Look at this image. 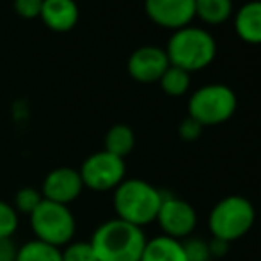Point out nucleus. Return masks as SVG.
I'll return each mask as SVG.
<instances>
[{
  "label": "nucleus",
  "mask_w": 261,
  "mask_h": 261,
  "mask_svg": "<svg viewBox=\"0 0 261 261\" xmlns=\"http://www.w3.org/2000/svg\"><path fill=\"white\" fill-rule=\"evenodd\" d=\"M146 242L142 227L121 219L107 220L91 238L98 261H141Z\"/></svg>",
  "instance_id": "f257e3e1"
},
{
  "label": "nucleus",
  "mask_w": 261,
  "mask_h": 261,
  "mask_svg": "<svg viewBox=\"0 0 261 261\" xmlns=\"http://www.w3.org/2000/svg\"><path fill=\"white\" fill-rule=\"evenodd\" d=\"M164 194L144 179H123L114 190L117 219L142 227L156 220Z\"/></svg>",
  "instance_id": "f03ea898"
},
{
  "label": "nucleus",
  "mask_w": 261,
  "mask_h": 261,
  "mask_svg": "<svg viewBox=\"0 0 261 261\" xmlns=\"http://www.w3.org/2000/svg\"><path fill=\"white\" fill-rule=\"evenodd\" d=\"M215 52L217 45L212 34L204 29L190 27V25L178 29L171 36L165 50L169 64L189 73L206 68L215 57Z\"/></svg>",
  "instance_id": "7ed1b4c3"
},
{
  "label": "nucleus",
  "mask_w": 261,
  "mask_h": 261,
  "mask_svg": "<svg viewBox=\"0 0 261 261\" xmlns=\"http://www.w3.org/2000/svg\"><path fill=\"white\" fill-rule=\"evenodd\" d=\"M256 220V210L247 197L227 196L212 208L208 226L213 238L229 244L245 237L252 229Z\"/></svg>",
  "instance_id": "20e7f679"
},
{
  "label": "nucleus",
  "mask_w": 261,
  "mask_h": 261,
  "mask_svg": "<svg viewBox=\"0 0 261 261\" xmlns=\"http://www.w3.org/2000/svg\"><path fill=\"white\" fill-rule=\"evenodd\" d=\"M31 226L36 240L61 249L62 245L71 244L75 234V217L66 204L43 199L31 215Z\"/></svg>",
  "instance_id": "39448f33"
},
{
  "label": "nucleus",
  "mask_w": 261,
  "mask_h": 261,
  "mask_svg": "<svg viewBox=\"0 0 261 261\" xmlns=\"http://www.w3.org/2000/svg\"><path fill=\"white\" fill-rule=\"evenodd\" d=\"M237 110V94L222 84H212L197 89L189 100V117L203 126L220 124Z\"/></svg>",
  "instance_id": "423d86ee"
},
{
  "label": "nucleus",
  "mask_w": 261,
  "mask_h": 261,
  "mask_svg": "<svg viewBox=\"0 0 261 261\" xmlns=\"http://www.w3.org/2000/svg\"><path fill=\"white\" fill-rule=\"evenodd\" d=\"M79 172L84 187L94 192H107V190H116V187L121 185L126 172V165H124V158H119L103 149L87 156Z\"/></svg>",
  "instance_id": "0eeeda50"
},
{
  "label": "nucleus",
  "mask_w": 261,
  "mask_h": 261,
  "mask_svg": "<svg viewBox=\"0 0 261 261\" xmlns=\"http://www.w3.org/2000/svg\"><path fill=\"white\" fill-rule=\"evenodd\" d=\"M156 222L160 224L165 237L181 240L196 229L197 213L192 204L187 203L185 199L164 196L156 215Z\"/></svg>",
  "instance_id": "6e6552de"
},
{
  "label": "nucleus",
  "mask_w": 261,
  "mask_h": 261,
  "mask_svg": "<svg viewBox=\"0 0 261 261\" xmlns=\"http://www.w3.org/2000/svg\"><path fill=\"white\" fill-rule=\"evenodd\" d=\"M146 13L155 23L167 29H183L196 16V0H146Z\"/></svg>",
  "instance_id": "1a4fd4ad"
},
{
  "label": "nucleus",
  "mask_w": 261,
  "mask_h": 261,
  "mask_svg": "<svg viewBox=\"0 0 261 261\" xmlns=\"http://www.w3.org/2000/svg\"><path fill=\"white\" fill-rule=\"evenodd\" d=\"M84 190V183L80 178V172L71 167H59L48 172V176L43 181V199L52 203L66 204L76 199Z\"/></svg>",
  "instance_id": "9d476101"
},
{
  "label": "nucleus",
  "mask_w": 261,
  "mask_h": 261,
  "mask_svg": "<svg viewBox=\"0 0 261 261\" xmlns=\"http://www.w3.org/2000/svg\"><path fill=\"white\" fill-rule=\"evenodd\" d=\"M167 68V54L156 46H141L128 59V71L139 82H158Z\"/></svg>",
  "instance_id": "9b49d317"
},
{
  "label": "nucleus",
  "mask_w": 261,
  "mask_h": 261,
  "mask_svg": "<svg viewBox=\"0 0 261 261\" xmlns=\"http://www.w3.org/2000/svg\"><path fill=\"white\" fill-rule=\"evenodd\" d=\"M41 18L55 31H68L79 20V7L75 0H43Z\"/></svg>",
  "instance_id": "f8f14e48"
},
{
  "label": "nucleus",
  "mask_w": 261,
  "mask_h": 261,
  "mask_svg": "<svg viewBox=\"0 0 261 261\" xmlns=\"http://www.w3.org/2000/svg\"><path fill=\"white\" fill-rule=\"evenodd\" d=\"M234 31L245 43L261 45V0L247 2L238 9Z\"/></svg>",
  "instance_id": "ddd939ff"
},
{
  "label": "nucleus",
  "mask_w": 261,
  "mask_h": 261,
  "mask_svg": "<svg viewBox=\"0 0 261 261\" xmlns=\"http://www.w3.org/2000/svg\"><path fill=\"white\" fill-rule=\"evenodd\" d=\"M141 261H189V258L181 242L162 234L146 242Z\"/></svg>",
  "instance_id": "4468645a"
},
{
  "label": "nucleus",
  "mask_w": 261,
  "mask_h": 261,
  "mask_svg": "<svg viewBox=\"0 0 261 261\" xmlns=\"http://www.w3.org/2000/svg\"><path fill=\"white\" fill-rule=\"evenodd\" d=\"M135 146L134 130L126 124H114L105 135V151L124 158Z\"/></svg>",
  "instance_id": "2eb2a0df"
},
{
  "label": "nucleus",
  "mask_w": 261,
  "mask_h": 261,
  "mask_svg": "<svg viewBox=\"0 0 261 261\" xmlns=\"http://www.w3.org/2000/svg\"><path fill=\"white\" fill-rule=\"evenodd\" d=\"M16 261H62V252L41 240H31L16 251Z\"/></svg>",
  "instance_id": "dca6fc26"
},
{
  "label": "nucleus",
  "mask_w": 261,
  "mask_h": 261,
  "mask_svg": "<svg viewBox=\"0 0 261 261\" xmlns=\"http://www.w3.org/2000/svg\"><path fill=\"white\" fill-rule=\"evenodd\" d=\"M231 11H233L231 0H196V16L210 25L226 21Z\"/></svg>",
  "instance_id": "f3484780"
},
{
  "label": "nucleus",
  "mask_w": 261,
  "mask_h": 261,
  "mask_svg": "<svg viewBox=\"0 0 261 261\" xmlns=\"http://www.w3.org/2000/svg\"><path fill=\"white\" fill-rule=\"evenodd\" d=\"M160 86L169 96H181L189 91L190 86V73L185 71L181 68H176V66H171L164 71V75L160 76Z\"/></svg>",
  "instance_id": "a211bd4d"
},
{
  "label": "nucleus",
  "mask_w": 261,
  "mask_h": 261,
  "mask_svg": "<svg viewBox=\"0 0 261 261\" xmlns=\"http://www.w3.org/2000/svg\"><path fill=\"white\" fill-rule=\"evenodd\" d=\"M43 201V194L39 190L32 189V187H23L21 190H18L16 196H14V210L20 213H27L32 215L34 210L41 204Z\"/></svg>",
  "instance_id": "6ab92c4d"
},
{
  "label": "nucleus",
  "mask_w": 261,
  "mask_h": 261,
  "mask_svg": "<svg viewBox=\"0 0 261 261\" xmlns=\"http://www.w3.org/2000/svg\"><path fill=\"white\" fill-rule=\"evenodd\" d=\"M18 229V212L13 204L0 201V238H13Z\"/></svg>",
  "instance_id": "aec40b11"
},
{
  "label": "nucleus",
  "mask_w": 261,
  "mask_h": 261,
  "mask_svg": "<svg viewBox=\"0 0 261 261\" xmlns=\"http://www.w3.org/2000/svg\"><path fill=\"white\" fill-rule=\"evenodd\" d=\"M62 252V261H98L91 242H73L66 245Z\"/></svg>",
  "instance_id": "412c9836"
},
{
  "label": "nucleus",
  "mask_w": 261,
  "mask_h": 261,
  "mask_svg": "<svg viewBox=\"0 0 261 261\" xmlns=\"http://www.w3.org/2000/svg\"><path fill=\"white\" fill-rule=\"evenodd\" d=\"M185 245V251H187V258L189 261H208L210 259V247L208 244L201 240H194L189 242V244H183Z\"/></svg>",
  "instance_id": "4be33fe9"
},
{
  "label": "nucleus",
  "mask_w": 261,
  "mask_h": 261,
  "mask_svg": "<svg viewBox=\"0 0 261 261\" xmlns=\"http://www.w3.org/2000/svg\"><path fill=\"white\" fill-rule=\"evenodd\" d=\"M43 0H14V7L21 16L34 18L41 13Z\"/></svg>",
  "instance_id": "5701e85b"
},
{
  "label": "nucleus",
  "mask_w": 261,
  "mask_h": 261,
  "mask_svg": "<svg viewBox=\"0 0 261 261\" xmlns=\"http://www.w3.org/2000/svg\"><path fill=\"white\" fill-rule=\"evenodd\" d=\"M201 132H203V124H199L196 119H192V117H187V119L179 124V135H181V139H185V141H196L201 135Z\"/></svg>",
  "instance_id": "b1692460"
},
{
  "label": "nucleus",
  "mask_w": 261,
  "mask_h": 261,
  "mask_svg": "<svg viewBox=\"0 0 261 261\" xmlns=\"http://www.w3.org/2000/svg\"><path fill=\"white\" fill-rule=\"evenodd\" d=\"M16 251L11 238H0V261H16Z\"/></svg>",
  "instance_id": "393cba45"
}]
</instances>
